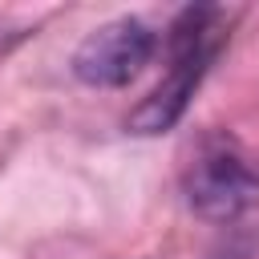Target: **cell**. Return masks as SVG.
<instances>
[{
    "label": "cell",
    "instance_id": "obj_1",
    "mask_svg": "<svg viewBox=\"0 0 259 259\" xmlns=\"http://www.w3.org/2000/svg\"><path fill=\"white\" fill-rule=\"evenodd\" d=\"M227 40V24L219 8H182L170 24V69L166 77L130 109L125 125L134 134H166L182 121L194 89L202 85L210 61Z\"/></svg>",
    "mask_w": 259,
    "mask_h": 259
},
{
    "label": "cell",
    "instance_id": "obj_3",
    "mask_svg": "<svg viewBox=\"0 0 259 259\" xmlns=\"http://www.w3.org/2000/svg\"><path fill=\"white\" fill-rule=\"evenodd\" d=\"M158 36L138 16H113L97 24L73 53V77L93 89H121L130 85L154 57Z\"/></svg>",
    "mask_w": 259,
    "mask_h": 259
},
{
    "label": "cell",
    "instance_id": "obj_2",
    "mask_svg": "<svg viewBox=\"0 0 259 259\" xmlns=\"http://www.w3.org/2000/svg\"><path fill=\"white\" fill-rule=\"evenodd\" d=\"M178 178L186 202L210 223H231L259 206V158L231 130H202L186 146Z\"/></svg>",
    "mask_w": 259,
    "mask_h": 259
}]
</instances>
